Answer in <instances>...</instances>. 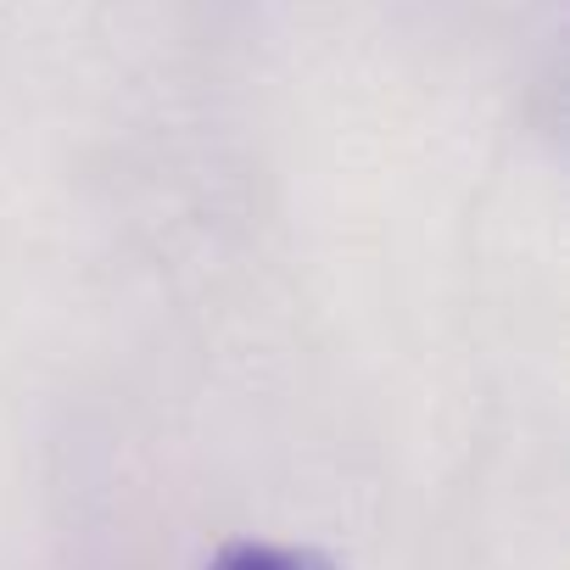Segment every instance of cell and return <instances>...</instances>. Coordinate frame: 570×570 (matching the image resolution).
Instances as JSON below:
<instances>
[{"mask_svg":"<svg viewBox=\"0 0 570 570\" xmlns=\"http://www.w3.org/2000/svg\"><path fill=\"white\" fill-rule=\"evenodd\" d=\"M202 570H336L320 548H297V542H263V537H240L224 542Z\"/></svg>","mask_w":570,"mask_h":570,"instance_id":"cell-1","label":"cell"}]
</instances>
